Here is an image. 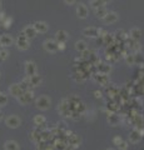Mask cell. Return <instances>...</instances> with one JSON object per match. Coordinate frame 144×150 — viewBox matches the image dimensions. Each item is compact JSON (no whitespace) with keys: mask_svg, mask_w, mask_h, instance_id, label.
Segmentation results:
<instances>
[{"mask_svg":"<svg viewBox=\"0 0 144 150\" xmlns=\"http://www.w3.org/2000/svg\"><path fill=\"white\" fill-rule=\"evenodd\" d=\"M50 104H52V101H50V99L48 97H39L36 100H35V105L36 108H39L40 110H48L50 108Z\"/></svg>","mask_w":144,"mask_h":150,"instance_id":"1","label":"cell"},{"mask_svg":"<svg viewBox=\"0 0 144 150\" xmlns=\"http://www.w3.org/2000/svg\"><path fill=\"white\" fill-rule=\"evenodd\" d=\"M5 124H6L9 128L15 129V128L20 126V124H22V120H20V118H18V116H15V115H10V116H8V118L5 119Z\"/></svg>","mask_w":144,"mask_h":150,"instance_id":"2","label":"cell"},{"mask_svg":"<svg viewBox=\"0 0 144 150\" xmlns=\"http://www.w3.org/2000/svg\"><path fill=\"white\" fill-rule=\"evenodd\" d=\"M34 99V94L31 90H28V91H24V93L20 95V97H18V101L20 104H23V105H25V104L30 103L31 100Z\"/></svg>","mask_w":144,"mask_h":150,"instance_id":"3","label":"cell"},{"mask_svg":"<svg viewBox=\"0 0 144 150\" xmlns=\"http://www.w3.org/2000/svg\"><path fill=\"white\" fill-rule=\"evenodd\" d=\"M16 44H18V48L22 49V50H27V49H29V47H30L29 39H27V38L24 36L23 33H20V35H19V38H18V41H16Z\"/></svg>","mask_w":144,"mask_h":150,"instance_id":"4","label":"cell"},{"mask_svg":"<svg viewBox=\"0 0 144 150\" xmlns=\"http://www.w3.org/2000/svg\"><path fill=\"white\" fill-rule=\"evenodd\" d=\"M25 73H27V75L29 78L36 75V65H35V63H33V61H27V63H25Z\"/></svg>","mask_w":144,"mask_h":150,"instance_id":"5","label":"cell"},{"mask_svg":"<svg viewBox=\"0 0 144 150\" xmlns=\"http://www.w3.org/2000/svg\"><path fill=\"white\" fill-rule=\"evenodd\" d=\"M44 49L49 53H55L59 50L58 49V43L54 41V40H46V41H44Z\"/></svg>","mask_w":144,"mask_h":150,"instance_id":"6","label":"cell"},{"mask_svg":"<svg viewBox=\"0 0 144 150\" xmlns=\"http://www.w3.org/2000/svg\"><path fill=\"white\" fill-rule=\"evenodd\" d=\"M33 28L35 29L36 33H40V34H44V33H46L48 31V29H49L48 24L44 23V22H36L35 24L33 25Z\"/></svg>","mask_w":144,"mask_h":150,"instance_id":"7","label":"cell"},{"mask_svg":"<svg viewBox=\"0 0 144 150\" xmlns=\"http://www.w3.org/2000/svg\"><path fill=\"white\" fill-rule=\"evenodd\" d=\"M68 38H69V35H68V33L65 30H59V31H57V34H55V40H57L58 44H60V43L65 44Z\"/></svg>","mask_w":144,"mask_h":150,"instance_id":"8","label":"cell"},{"mask_svg":"<svg viewBox=\"0 0 144 150\" xmlns=\"http://www.w3.org/2000/svg\"><path fill=\"white\" fill-rule=\"evenodd\" d=\"M94 80L96 81V83H99V84H101V85H107L108 84V81H109V78H108V75L107 74H95L94 76Z\"/></svg>","mask_w":144,"mask_h":150,"instance_id":"9","label":"cell"},{"mask_svg":"<svg viewBox=\"0 0 144 150\" xmlns=\"http://www.w3.org/2000/svg\"><path fill=\"white\" fill-rule=\"evenodd\" d=\"M22 33L24 34V36L27 38V39H33V38H35V35H36V31H35V29H34L33 26H25Z\"/></svg>","mask_w":144,"mask_h":150,"instance_id":"10","label":"cell"},{"mask_svg":"<svg viewBox=\"0 0 144 150\" xmlns=\"http://www.w3.org/2000/svg\"><path fill=\"white\" fill-rule=\"evenodd\" d=\"M9 93L10 95H13V97H20V95L23 94V90H22V88H20L19 84H13L10 88H9Z\"/></svg>","mask_w":144,"mask_h":150,"instance_id":"11","label":"cell"},{"mask_svg":"<svg viewBox=\"0 0 144 150\" xmlns=\"http://www.w3.org/2000/svg\"><path fill=\"white\" fill-rule=\"evenodd\" d=\"M129 38H130L132 40L138 41V40L142 38V30H141L139 28H133V29H130V31H129Z\"/></svg>","mask_w":144,"mask_h":150,"instance_id":"12","label":"cell"},{"mask_svg":"<svg viewBox=\"0 0 144 150\" xmlns=\"http://www.w3.org/2000/svg\"><path fill=\"white\" fill-rule=\"evenodd\" d=\"M13 38L10 35H6V34H4L0 36V44L3 45V48H8V47H10V45L13 44Z\"/></svg>","mask_w":144,"mask_h":150,"instance_id":"13","label":"cell"},{"mask_svg":"<svg viewBox=\"0 0 144 150\" xmlns=\"http://www.w3.org/2000/svg\"><path fill=\"white\" fill-rule=\"evenodd\" d=\"M141 138H142V135H141V133H139V130L137 128L135 129H133L132 130V133H130V135H129V140H130V143H138L139 140H141Z\"/></svg>","mask_w":144,"mask_h":150,"instance_id":"14","label":"cell"},{"mask_svg":"<svg viewBox=\"0 0 144 150\" xmlns=\"http://www.w3.org/2000/svg\"><path fill=\"white\" fill-rule=\"evenodd\" d=\"M77 14H78L79 18H82V19H85L88 16V9H87V6L84 5V4H79V5H78Z\"/></svg>","mask_w":144,"mask_h":150,"instance_id":"15","label":"cell"},{"mask_svg":"<svg viewBox=\"0 0 144 150\" xmlns=\"http://www.w3.org/2000/svg\"><path fill=\"white\" fill-rule=\"evenodd\" d=\"M107 24H112V23H115L118 20V14L117 12H113V11H108V14L105 15V18L103 19Z\"/></svg>","mask_w":144,"mask_h":150,"instance_id":"16","label":"cell"},{"mask_svg":"<svg viewBox=\"0 0 144 150\" xmlns=\"http://www.w3.org/2000/svg\"><path fill=\"white\" fill-rule=\"evenodd\" d=\"M103 41H104L105 45L112 47V45L115 44V36H114L113 34H109V33H107V34L103 36Z\"/></svg>","mask_w":144,"mask_h":150,"instance_id":"17","label":"cell"},{"mask_svg":"<svg viewBox=\"0 0 144 150\" xmlns=\"http://www.w3.org/2000/svg\"><path fill=\"white\" fill-rule=\"evenodd\" d=\"M83 34L85 36H90V38L98 36V29L96 28H85L83 30Z\"/></svg>","mask_w":144,"mask_h":150,"instance_id":"18","label":"cell"},{"mask_svg":"<svg viewBox=\"0 0 144 150\" xmlns=\"http://www.w3.org/2000/svg\"><path fill=\"white\" fill-rule=\"evenodd\" d=\"M4 148L5 150H19V144L14 140H9L4 144Z\"/></svg>","mask_w":144,"mask_h":150,"instance_id":"19","label":"cell"},{"mask_svg":"<svg viewBox=\"0 0 144 150\" xmlns=\"http://www.w3.org/2000/svg\"><path fill=\"white\" fill-rule=\"evenodd\" d=\"M98 66V70H99V73L100 74H109V72L112 70V66L110 64H99V65H96Z\"/></svg>","mask_w":144,"mask_h":150,"instance_id":"20","label":"cell"},{"mask_svg":"<svg viewBox=\"0 0 144 150\" xmlns=\"http://www.w3.org/2000/svg\"><path fill=\"white\" fill-rule=\"evenodd\" d=\"M45 123H46V119L43 115H35L34 116V124H35L36 126H43V125H45Z\"/></svg>","mask_w":144,"mask_h":150,"instance_id":"21","label":"cell"},{"mask_svg":"<svg viewBox=\"0 0 144 150\" xmlns=\"http://www.w3.org/2000/svg\"><path fill=\"white\" fill-rule=\"evenodd\" d=\"M75 49H77L78 51L83 53L84 50H87V49H88V47H87V43H85V41H83V40H79V41H77V43H75Z\"/></svg>","mask_w":144,"mask_h":150,"instance_id":"22","label":"cell"},{"mask_svg":"<svg viewBox=\"0 0 144 150\" xmlns=\"http://www.w3.org/2000/svg\"><path fill=\"white\" fill-rule=\"evenodd\" d=\"M95 14H96V16H98V18L104 19L105 15L108 14V10L105 9L104 6H101V8H99V9H95Z\"/></svg>","mask_w":144,"mask_h":150,"instance_id":"23","label":"cell"},{"mask_svg":"<svg viewBox=\"0 0 144 150\" xmlns=\"http://www.w3.org/2000/svg\"><path fill=\"white\" fill-rule=\"evenodd\" d=\"M30 79V84L31 86H38V85H40V83H41V78L39 76V75H34V76H30L29 78Z\"/></svg>","mask_w":144,"mask_h":150,"instance_id":"24","label":"cell"},{"mask_svg":"<svg viewBox=\"0 0 144 150\" xmlns=\"http://www.w3.org/2000/svg\"><path fill=\"white\" fill-rule=\"evenodd\" d=\"M108 122H109V124H110L112 126H115V125L119 123V118H118L117 115H114V114H110L108 116Z\"/></svg>","mask_w":144,"mask_h":150,"instance_id":"25","label":"cell"},{"mask_svg":"<svg viewBox=\"0 0 144 150\" xmlns=\"http://www.w3.org/2000/svg\"><path fill=\"white\" fill-rule=\"evenodd\" d=\"M90 5L93 8H95V9H99V8L104 5V3L101 1V0H90Z\"/></svg>","mask_w":144,"mask_h":150,"instance_id":"26","label":"cell"},{"mask_svg":"<svg viewBox=\"0 0 144 150\" xmlns=\"http://www.w3.org/2000/svg\"><path fill=\"white\" fill-rule=\"evenodd\" d=\"M9 56V51L6 49H1L0 50V60H6Z\"/></svg>","mask_w":144,"mask_h":150,"instance_id":"27","label":"cell"},{"mask_svg":"<svg viewBox=\"0 0 144 150\" xmlns=\"http://www.w3.org/2000/svg\"><path fill=\"white\" fill-rule=\"evenodd\" d=\"M125 60H127V63H128L129 65H134L135 64V55H133V54H128L127 55V58H125Z\"/></svg>","mask_w":144,"mask_h":150,"instance_id":"28","label":"cell"},{"mask_svg":"<svg viewBox=\"0 0 144 150\" xmlns=\"http://www.w3.org/2000/svg\"><path fill=\"white\" fill-rule=\"evenodd\" d=\"M6 103H8V98H6V95H5V94H3V93H0V106L5 105Z\"/></svg>","mask_w":144,"mask_h":150,"instance_id":"29","label":"cell"},{"mask_svg":"<svg viewBox=\"0 0 144 150\" xmlns=\"http://www.w3.org/2000/svg\"><path fill=\"white\" fill-rule=\"evenodd\" d=\"M114 55H115V54H108V55H107V60L109 61V64H112V63L117 61L118 58H117V56H114Z\"/></svg>","mask_w":144,"mask_h":150,"instance_id":"30","label":"cell"},{"mask_svg":"<svg viewBox=\"0 0 144 150\" xmlns=\"http://www.w3.org/2000/svg\"><path fill=\"white\" fill-rule=\"evenodd\" d=\"M118 148H119L120 150H127V149H128V143L124 141V140H122L119 143V145H118Z\"/></svg>","mask_w":144,"mask_h":150,"instance_id":"31","label":"cell"},{"mask_svg":"<svg viewBox=\"0 0 144 150\" xmlns=\"http://www.w3.org/2000/svg\"><path fill=\"white\" fill-rule=\"evenodd\" d=\"M117 104L115 103H110V104H108V109H110L112 111H115L118 109V106H115Z\"/></svg>","mask_w":144,"mask_h":150,"instance_id":"32","label":"cell"},{"mask_svg":"<svg viewBox=\"0 0 144 150\" xmlns=\"http://www.w3.org/2000/svg\"><path fill=\"white\" fill-rule=\"evenodd\" d=\"M122 140H123V139H122L120 136H115V138H114V139H113V143H114V144H115L117 147H118V145H119V143H120Z\"/></svg>","mask_w":144,"mask_h":150,"instance_id":"33","label":"cell"},{"mask_svg":"<svg viewBox=\"0 0 144 150\" xmlns=\"http://www.w3.org/2000/svg\"><path fill=\"white\" fill-rule=\"evenodd\" d=\"M10 23H11V20H10V19H5V22H4V26H5V28L10 26Z\"/></svg>","mask_w":144,"mask_h":150,"instance_id":"34","label":"cell"},{"mask_svg":"<svg viewBox=\"0 0 144 150\" xmlns=\"http://www.w3.org/2000/svg\"><path fill=\"white\" fill-rule=\"evenodd\" d=\"M64 150H77V148H74V147H70V145H66V147L64 148Z\"/></svg>","mask_w":144,"mask_h":150,"instance_id":"35","label":"cell"},{"mask_svg":"<svg viewBox=\"0 0 144 150\" xmlns=\"http://www.w3.org/2000/svg\"><path fill=\"white\" fill-rule=\"evenodd\" d=\"M94 94H95V98H101V93H100V91L96 90V91H94Z\"/></svg>","mask_w":144,"mask_h":150,"instance_id":"36","label":"cell"},{"mask_svg":"<svg viewBox=\"0 0 144 150\" xmlns=\"http://www.w3.org/2000/svg\"><path fill=\"white\" fill-rule=\"evenodd\" d=\"M64 1H65L66 4H69V5H71V4L75 3V0H64Z\"/></svg>","mask_w":144,"mask_h":150,"instance_id":"37","label":"cell"},{"mask_svg":"<svg viewBox=\"0 0 144 150\" xmlns=\"http://www.w3.org/2000/svg\"><path fill=\"white\" fill-rule=\"evenodd\" d=\"M1 118H3V112L0 111V119H1Z\"/></svg>","mask_w":144,"mask_h":150,"instance_id":"38","label":"cell"},{"mask_svg":"<svg viewBox=\"0 0 144 150\" xmlns=\"http://www.w3.org/2000/svg\"><path fill=\"white\" fill-rule=\"evenodd\" d=\"M1 49H4V48H3V45H1V44H0V50H1Z\"/></svg>","mask_w":144,"mask_h":150,"instance_id":"39","label":"cell"},{"mask_svg":"<svg viewBox=\"0 0 144 150\" xmlns=\"http://www.w3.org/2000/svg\"><path fill=\"white\" fill-rule=\"evenodd\" d=\"M0 10H1V3H0Z\"/></svg>","mask_w":144,"mask_h":150,"instance_id":"40","label":"cell"},{"mask_svg":"<svg viewBox=\"0 0 144 150\" xmlns=\"http://www.w3.org/2000/svg\"><path fill=\"white\" fill-rule=\"evenodd\" d=\"M109 150H110V149H109Z\"/></svg>","mask_w":144,"mask_h":150,"instance_id":"41","label":"cell"}]
</instances>
